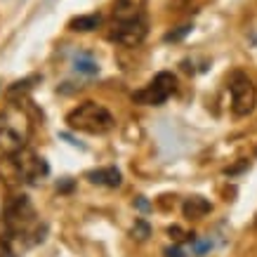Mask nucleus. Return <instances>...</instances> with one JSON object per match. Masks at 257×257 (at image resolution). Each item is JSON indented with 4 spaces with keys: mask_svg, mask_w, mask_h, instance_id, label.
I'll return each instance as SVG.
<instances>
[{
    "mask_svg": "<svg viewBox=\"0 0 257 257\" xmlns=\"http://www.w3.org/2000/svg\"><path fill=\"white\" fill-rule=\"evenodd\" d=\"M147 0H116L113 3V22H130L144 17Z\"/></svg>",
    "mask_w": 257,
    "mask_h": 257,
    "instance_id": "nucleus-7",
    "label": "nucleus"
},
{
    "mask_svg": "<svg viewBox=\"0 0 257 257\" xmlns=\"http://www.w3.org/2000/svg\"><path fill=\"white\" fill-rule=\"evenodd\" d=\"M229 90H231V111L236 116H248L255 109L257 92L252 80L243 73V71H234L229 78Z\"/></svg>",
    "mask_w": 257,
    "mask_h": 257,
    "instance_id": "nucleus-3",
    "label": "nucleus"
},
{
    "mask_svg": "<svg viewBox=\"0 0 257 257\" xmlns=\"http://www.w3.org/2000/svg\"><path fill=\"white\" fill-rule=\"evenodd\" d=\"M71 130H78V133H87V135H106L113 130V116L104 109L97 101H85L66 116Z\"/></svg>",
    "mask_w": 257,
    "mask_h": 257,
    "instance_id": "nucleus-2",
    "label": "nucleus"
},
{
    "mask_svg": "<svg viewBox=\"0 0 257 257\" xmlns=\"http://www.w3.org/2000/svg\"><path fill=\"white\" fill-rule=\"evenodd\" d=\"M92 184H101V187H111L116 189L120 187V182H123V175L118 168H99V170H90L85 175Z\"/></svg>",
    "mask_w": 257,
    "mask_h": 257,
    "instance_id": "nucleus-8",
    "label": "nucleus"
},
{
    "mask_svg": "<svg viewBox=\"0 0 257 257\" xmlns=\"http://www.w3.org/2000/svg\"><path fill=\"white\" fill-rule=\"evenodd\" d=\"M175 90H177V78L172 73H168V71H161L144 90H137L133 94V101L147 104V106H161Z\"/></svg>",
    "mask_w": 257,
    "mask_h": 257,
    "instance_id": "nucleus-4",
    "label": "nucleus"
},
{
    "mask_svg": "<svg viewBox=\"0 0 257 257\" xmlns=\"http://www.w3.org/2000/svg\"><path fill=\"white\" fill-rule=\"evenodd\" d=\"M73 64H76V71H80V73H87V76H94V73H99V64L94 62L90 55H78Z\"/></svg>",
    "mask_w": 257,
    "mask_h": 257,
    "instance_id": "nucleus-12",
    "label": "nucleus"
},
{
    "mask_svg": "<svg viewBox=\"0 0 257 257\" xmlns=\"http://www.w3.org/2000/svg\"><path fill=\"white\" fill-rule=\"evenodd\" d=\"M191 29H194L191 24H184V26H179L177 31H170L168 36H165V43H177V40H182L184 36H187V33H191Z\"/></svg>",
    "mask_w": 257,
    "mask_h": 257,
    "instance_id": "nucleus-14",
    "label": "nucleus"
},
{
    "mask_svg": "<svg viewBox=\"0 0 257 257\" xmlns=\"http://www.w3.org/2000/svg\"><path fill=\"white\" fill-rule=\"evenodd\" d=\"M99 24H101L99 15H80V17H76V19H71L69 26L73 31H94Z\"/></svg>",
    "mask_w": 257,
    "mask_h": 257,
    "instance_id": "nucleus-11",
    "label": "nucleus"
},
{
    "mask_svg": "<svg viewBox=\"0 0 257 257\" xmlns=\"http://www.w3.org/2000/svg\"><path fill=\"white\" fill-rule=\"evenodd\" d=\"M0 147H3V151L5 154H19L24 149V142H22V137L15 133V130H10V127H3L0 130Z\"/></svg>",
    "mask_w": 257,
    "mask_h": 257,
    "instance_id": "nucleus-10",
    "label": "nucleus"
},
{
    "mask_svg": "<svg viewBox=\"0 0 257 257\" xmlns=\"http://www.w3.org/2000/svg\"><path fill=\"white\" fill-rule=\"evenodd\" d=\"M5 241H15L24 236H33V243L45 241L47 226H38L36 222V208L29 201V196H15L5 205Z\"/></svg>",
    "mask_w": 257,
    "mask_h": 257,
    "instance_id": "nucleus-1",
    "label": "nucleus"
},
{
    "mask_svg": "<svg viewBox=\"0 0 257 257\" xmlns=\"http://www.w3.org/2000/svg\"><path fill=\"white\" fill-rule=\"evenodd\" d=\"M191 248H194V252L196 255H203V252H205V250H210L212 248V243L210 241H191Z\"/></svg>",
    "mask_w": 257,
    "mask_h": 257,
    "instance_id": "nucleus-15",
    "label": "nucleus"
},
{
    "mask_svg": "<svg viewBox=\"0 0 257 257\" xmlns=\"http://www.w3.org/2000/svg\"><path fill=\"white\" fill-rule=\"evenodd\" d=\"M135 205H137L140 210H149V208H151V205H149V201H147V198H144V196H140V198L135 201Z\"/></svg>",
    "mask_w": 257,
    "mask_h": 257,
    "instance_id": "nucleus-20",
    "label": "nucleus"
},
{
    "mask_svg": "<svg viewBox=\"0 0 257 257\" xmlns=\"http://www.w3.org/2000/svg\"><path fill=\"white\" fill-rule=\"evenodd\" d=\"M71 189H73V179H62V182H59V184H57V191H59V194H66V191H71Z\"/></svg>",
    "mask_w": 257,
    "mask_h": 257,
    "instance_id": "nucleus-17",
    "label": "nucleus"
},
{
    "mask_svg": "<svg viewBox=\"0 0 257 257\" xmlns=\"http://www.w3.org/2000/svg\"><path fill=\"white\" fill-rule=\"evenodd\" d=\"M168 234H170L175 241H182V229H179V226H170V229H168Z\"/></svg>",
    "mask_w": 257,
    "mask_h": 257,
    "instance_id": "nucleus-18",
    "label": "nucleus"
},
{
    "mask_svg": "<svg viewBox=\"0 0 257 257\" xmlns=\"http://www.w3.org/2000/svg\"><path fill=\"white\" fill-rule=\"evenodd\" d=\"M109 38L125 47L142 45V40L147 38V22H144V17L142 19H130V22H113Z\"/></svg>",
    "mask_w": 257,
    "mask_h": 257,
    "instance_id": "nucleus-5",
    "label": "nucleus"
},
{
    "mask_svg": "<svg viewBox=\"0 0 257 257\" xmlns=\"http://www.w3.org/2000/svg\"><path fill=\"white\" fill-rule=\"evenodd\" d=\"M0 257H17V252L12 250V243H10V241L0 243Z\"/></svg>",
    "mask_w": 257,
    "mask_h": 257,
    "instance_id": "nucleus-16",
    "label": "nucleus"
},
{
    "mask_svg": "<svg viewBox=\"0 0 257 257\" xmlns=\"http://www.w3.org/2000/svg\"><path fill=\"white\" fill-rule=\"evenodd\" d=\"M17 161V165H19V172H22V182H29V184H36L38 179L47 177V172H50V168H47L45 158H38L33 151H29V149H22L19 154H12Z\"/></svg>",
    "mask_w": 257,
    "mask_h": 257,
    "instance_id": "nucleus-6",
    "label": "nucleus"
},
{
    "mask_svg": "<svg viewBox=\"0 0 257 257\" xmlns=\"http://www.w3.org/2000/svg\"><path fill=\"white\" fill-rule=\"evenodd\" d=\"M149 234H151V226H149L144 219H137V222H135V226L130 229V236H133L135 241H147Z\"/></svg>",
    "mask_w": 257,
    "mask_h": 257,
    "instance_id": "nucleus-13",
    "label": "nucleus"
},
{
    "mask_svg": "<svg viewBox=\"0 0 257 257\" xmlns=\"http://www.w3.org/2000/svg\"><path fill=\"white\" fill-rule=\"evenodd\" d=\"M165 255H168V257H184V252H182V248H177V245H175V248L165 250Z\"/></svg>",
    "mask_w": 257,
    "mask_h": 257,
    "instance_id": "nucleus-19",
    "label": "nucleus"
},
{
    "mask_svg": "<svg viewBox=\"0 0 257 257\" xmlns=\"http://www.w3.org/2000/svg\"><path fill=\"white\" fill-rule=\"evenodd\" d=\"M210 210H212L210 201H205L203 196H191V198L184 201V215H187L189 219H201Z\"/></svg>",
    "mask_w": 257,
    "mask_h": 257,
    "instance_id": "nucleus-9",
    "label": "nucleus"
}]
</instances>
